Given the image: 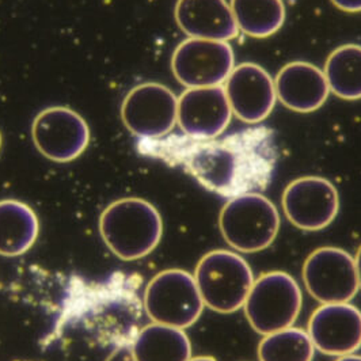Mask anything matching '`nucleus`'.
<instances>
[{
	"label": "nucleus",
	"mask_w": 361,
	"mask_h": 361,
	"mask_svg": "<svg viewBox=\"0 0 361 361\" xmlns=\"http://www.w3.org/2000/svg\"><path fill=\"white\" fill-rule=\"evenodd\" d=\"M143 142L149 154L180 164L204 188L230 199L265 189L276 164L269 128H247L224 139L199 140L183 135Z\"/></svg>",
	"instance_id": "obj_1"
},
{
	"label": "nucleus",
	"mask_w": 361,
	"mask_h": 361,
	"mask_svg": "<svg viewBox=\"0 0 361 361\" xmlns=\"http://www.w3.org/2000/svg\"><path fill=\"white\" fill-rule=\"evenodd\" d=\"M99 231L111 253L124 261H136L152 253L159 245L162 216L145 200H117L102 212Z\"/></svg>",
	"instance_id": "obj_2"
},
{
	"label": "nucleus",
	"mask_w": 361,
	"mask_h": 361,
	"mask_svg": "<svg viewBox=\"0 0 361 361\" xmlns=\"http://www.w3.org/2000/svg\"><path fill=\"white\" fill-rule=\"evenodd\" d=\"M219 226L226 242L240 253H258L274 242L280 215L271 200L259 193L231 197L223 207Z\"/></svg>",
	"instance_id": "obj_3"
},
{
	"label": "nucleus",
	"mask_w": 361,
	"mask_h": 361,
	"mask_svg": "<svg viewBox=\"0 0 361 361\" xmlns=\"http://www.w3.org/2000/svg\"><path fill=\"white\" fill-rule=\"evenodd\" d=\"M195 280L204 306L221 314L243 307L254 284L250 265L228 250L205 254L197 264Z\"/></svg>",
	"instance_id": "obj_4"
},
{
	"label": "nucleus",
	"mask_w": 361,
	"mask_h": 361,
	"mask_svg": "<svg viewBox=\"0 0 361 361\" xmlns=\"http://www.w3.org/2000/svg\"><path fill=\"white\" fill-rule=\"evenodd\" d=\"M302 300V290L290 274L269 271L254 281L243 307L254 330L268 336L295 324Z\"/></svg>",
	"instance_id": "obj_5"
},
{
	"label": "nucleus",
	"mask_w": 361,
	"mask_h": 361,
	"mask_svg": "<svg viewBox=\"0 0 361 361\" xmlns=\"http://www.w3.org/2000/svg\"><path fill=\"white\" fill-rule=\"evenodd\" d=\"M145 307L155 324L183 330L197 322L204 302L195 276L180 269H169L158 273L148 283Z\"/></svg>",
	"instance_id": "obj_6"
},
{
	"label": "nucleus",
	"mask_w": 361,
	"mask_h": 361,
	"mask_svg": "<svg viewBox=\"0 0 361 361\" xmlns=\"http://www.w3.org/2000/svg\"><path fill=\"white\" fill-rule=\"evenodd\" d=\"M234 49L227 41L188 38L176 48L171 70L188 89L221 86L234 70Z\"/></svg>",
	"instance_id": "obj_7"
},
{
	"label": "nucleus",
	"mask_w": 361,
	"mask_h": 361,
	"mask_svg": "<svg viewBox=\"0 0 361 361\" xmlns=\"http://www.w3.org/2000/svg\"><path fill=\"white\" fill-rule=\"evenodd\" d=\"M178 98L161 83H142L129 91L121 118L130 133L142 140L167 136L177 126Z\"/></svg>",
	"instance_id": "obj_8"
},
{
	"label": "nucleus",
	"mask_w": 361,
	"mask_h": 361,
	"mask_svg": "<svg viewBox=\"0 0 361 361\" xmlns=\"http://www.w3.org/2000/svg\"><path fill=\"white\" fill-rule=\"evenodd\" d=\"M32 139L47 159L73 162L90 143V128L73 109L54 106L37 114L32 126Z\"/></svg>",
	"instance_id": "obj_9"
},
{
	"label": "nucleus",
	"mask_w": 361,
	"mask_h": 361,
	"mask_svg": "<svg viewBox=\"0 0 361 361\" xmlns=\"http://www.w3.org/2000/svg\"><path fill=\"white\" fill-rule=\"evenodd\" d=\"M303 281L308 293L322 305L349 303L359 290L355 258L338 247H321L308 255Z\"/></svg>",
	"instance_id": "obj_10"
},
{
	"label": "nucleus",
	"mask_w": 361,
	"mask_h": 361,
	"mask_svg": "<svg viewBox=\"0 0 361 361\" xmlns=\"http://www.w3.org/2000/svg\"><path fill=\"white\" fill-rule=\"evenodd\" d=\"M281 202L289 221L305 231L324 230L340 211V195L336 186L315 176L292 180L283 193Z\"/></svg>",
	"instance_id": "obj_11"
},
{
	"label": "nucleus",
	"mask_w": 361,
	"mask_h": 361,
	"mask_svg": "<svg viewBox=\"0 0 361 361\" xmlns=\"http://www.w3.org/2000/svg\"><path fill=\"white\" fill-rule=\"evenodd\" d=\"M231 117L224 86L188 89L178 98L177 124L188 137L216 139L230 126Z\"/></svg>",
	"instance_id": "obj_12"
},
{
	"label": "nucleus",
	"mask_w": 361,
	"mask_h": 361,
	"mask_svg": "<svg viewBox=\"0 0 361 361\" xmlns=\"http://www.w3.org/2000/svg\"><path fill=\"white\" fill-rule=\"evenodd\" d=\"M224 90L233 114L246 124L254 126L268 118L277 101L274 80L267 70L254 63L234 67Z\"/></svg>",
	"instance_id": "obj_13"
},
{
	"label": "nucleus",
	"mask_w": 361,
	"mask_h": 361,
	"mask_svg": "<svg viewBox=\"0 0 361 361\" xmlns=\"http://www.w3.org/2000/svg\"><path fill=\"white\" fill-rule=\"evenodd\" d=\"M307 333L325 355H353L361 348V311L349 303L322 305L312 312Z\"/></svg>",
	"instance_id": "obj_14"
},
{
	"label": "nucleus",
	"mask_w": 361,
	"mask_h": 361,
	"mask_svg": "<svg viewBox=\"0 0 361 361\" xmlns=\"http://www.w3.org/2000/svg\"><path fill=\"white\" fill-rule=\"evenodd\" d=\"M276 95L293 111L311 113L324 106L330 94L325 73L306 61H293L276 75Z\"/></svg>",
	"instance_id": "obj_15"
},
{
	"label": "nucleus",
	"mask_w": 361,
	"mask_h": 361,
	"mask_svg": "<svg viewBox=\"0 0 361 361\" xmlns=\"http://www.w3.org/2000/svg\"><path fill=\"white\" fill-rule=\"evenodd\" d=\"M176 20L189 38L231 41L239 29L226 0H178Z\"/></svg>",
	"instance_id": "obj_16"
},
{
	"label": "nucleus",
	"mask_w": 361,
	"mask_h": 361,
	"mask_svg": "<svg viewBox=\"0 0 361 361\" xmlns=\"http://www.w3.org/2000/svg\"><path fill=\"white\" fill-rule=\"evenodd\" d=\"M39 233L36 212L18 200L0 201V255L17 257L32 249Z\"/></svg>",
	"instance_id": "obj_17"
},
{
	"label": "nucleus",
	"mask_w": 361,
	"mask_h": 361,
	"mask_svg": "<svg viewBox=\"0 0 361 361\" xmlns=\"http://www.w3.org/2000/svg\"><path fill=\"white\" fill-rule=\"evenodd\" d=\"M136 361H189L192 345L186 333L173 326L151 324L140 330L132 343Z\"/></svg>",
	"instance_id": "obj_18"
},
{
	"label": "nucleus",
	"mask_w": 361,
	"mask_h": 361,
	"mask_svg": "<svg viewBox=\"0 0 361 361\" xmlns=\"http://www.w3.org/2000/svg\"><path fill=\"white\" fill-rule=\"evenodd\" d=\"M230 6L239 32L254 38L277 33L286 22L283 0H231Z\"/></svg>",
	"instance_id": "obj_19"
},
{
	"label": "nucleus",
	"mask_w": 361,
	"mask_h": 361,
	"mask_svg": "<svg viewBox=\"0 0 361 361\" xmlns=\"http://www.w3.org/2000/svg\"><path fill=\"white\" fill-rule=\"evenodd\" d=\"M324 73L330 92L348 101L361 99V45L345 44L334 49Z\"/></svg>",
	"instance_id": "obj_20"
},
{
	"label": "nucleus",
	"mask_w": 361,
	"mask_h": 361,
	"mask_svg": "<svg viewBox=\"0 0 361 361\" xmlns=\"http://www.w3.org/2000/svg\"><path fill=\"white\" fill-rule=\"evenodd\" d=\"M314 353L307 331L292 326L265 336L258 345L259 361H312Z\"/></svg>",
	"instance_id": "obj_21"
},
{
	"label": "nucleus",
	"mask_w": 361,
	"mask_h": 361,
	"mask_svg": "<svg viewBox=\"0 0 361 361\" xmlns=\"http://www.w3.org/2000/svg\"><path fill=\"white\" fill-rule=\"evenodd\" d=\"M331 3L346 13H360L361 0H331Z\"/></svg>",
	"instance_id": "obj_22"
},
{
	"label": "nucleus",
	"mask_w": 361,
	"mask_h": 361,
	"mask_svg": "<svg viewBox=\"0 0 361 361\" xmlns=\"http://www.w3.org/2000/svg\"><path fill=\"white\" fill-rule=\"evenodd\" d=\"M105 361H136L130 348H118L116 349Z\"/></svg>",
	"instance_id": "obj_23"
},
{
	"label": "nucleus",
	"mask_w": 361,
	"mask_h": 361,
	"mask_svg": "<svg viewBox=\"0 0 361 361\" xmlns=\"http://www.w3.org/2000/svg\"><path fill=\"white\" fill-rule=\"evenodd\" d=\"M355 262H356V271H357V279H359V289H361V246L356 254Z\"/></svg>",
	"instance_id": "obj_24"
},
{
	"label": "nucleus",
	"mask_w": 361,
	"mask_h": 361,
	"mask_svg": "<svg viewBox=\"0 0 361 361\" xmlns=\"http://www.w3.org/2000/svg\"><path fill=\"white\" fill-rule=\"evenodd\" d=\"M336 361H361V356L357 355H346V356H341L340 359Z\"/></svg>",
	"instance_id": "obj_25"
},
{
	"label": "nucleus",
	"mask_w": 361,
	"mask_h": 361,
	"mask_svg": "<svg viewBox=\"0 0 361 361\" xmlns=\"http://www.w3.org/2000/svg\"><path fill=\"white\" fill-rule=\"evenodd\" d=\"M189 361H216L214 357H209V356H201V357H195V359H190Z\"/></svg>",
	"instance_id": "obj_26"
},
{
	"label": "nucleus",
	"mask_w": 361,
	"mask_h": 361,
	"mask_svg": "<svg viewBox=\"0 0 361 361\" xmlns=\"http://www.w3.org/2000/svg\"><path fill=\"white\" fill-rule=\"evenodd\" d=\"M0 148H1V133H0Z\"/></svg>",
	"instance_id": "obj_27"
}]
</instances>
